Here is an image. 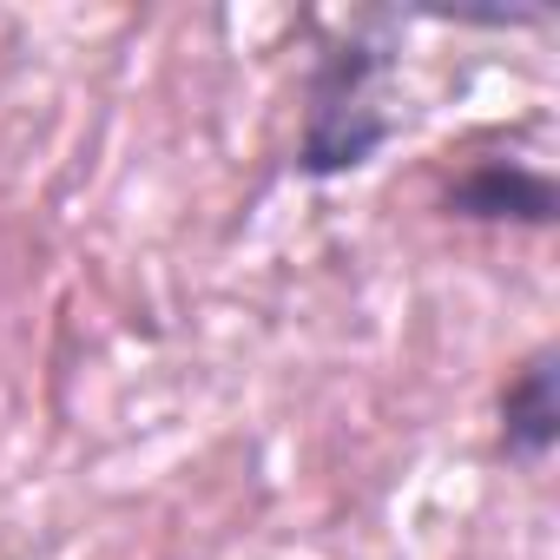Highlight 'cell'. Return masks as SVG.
Segmentation results:
<instances>
[{
    "label": "cell",
    "mask_w": 560,
    "mask_h": 560,
    "mask_svg": "<svg viewBox=\"0 0 560 560\" xmlns=\"http://www.w3.org/2000/svg\"><path fill=\"white\" fill-rule=\"evenodd\" d=\"M383 54L370 47H337L324 80H317V100H311V139H304V165L311 172H343V165H363L383 139V119L370 106V80H376Z\"/></svg>",
    "instance_id": "cell-1"
},
{
    "label": "cell",
    "mask_w": 560,
    "mask_h": 560,
    "mask_svg": "<svg viewBox=\"0 0 560 560\" xmlns=\"http://www.w3.org/2000/svg\"><path fill=\"white\" fill-rule=\"evenodd\" d=\"M455 211L468 218H527V224H547L553 218V191L547 178L521 172V165H481L455 185Z\"/></svg>",
    "instance_id": "cell-2"
},
{
    "label": "cell",
    "mask_w": 560,
    "mask_h": 560,
    "mask_svg": "<svg viewBox=\"0 0 560 560\" xmlns=\"http://www.w3.org/2000/svg\"><path fill=\"white\" fill-rule=\"evenodd\" d=\"M501 416H508V448L534 462V455L553 442V370H547V363H527L521 383L508 389Z\"/></svg>",
    "instance_id": "cell-3"
}]
</instances>
